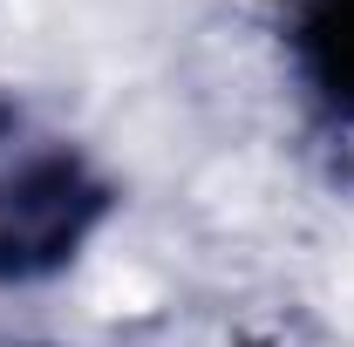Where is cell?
<instances>
[{"label":"cell","mask_w":354,"mask_h":347,"mask_svg":"<svg viewBox=\"0 0 354 347\" xmlns=\"http://www.w3.org/2000/svg\"><path fill=\"white\" fill-rule=\"evenodd\" d=\"M102 212V191L82 177L68 157H41L0 191V272L7 279H35L55 272L82 245V232Z\"/></svg>","instance_id":"1"},{"label":"cell","mask_w":354,"mask_h":347,"mask_svg":"<svg viewBox=\"0 0 354 347\" xmlns=\"http://www.w3.org/2000/svg\"><path fill=\"white\" fill-rule=\"evenodd\" d=\"M307 62H313V75H320V88L341 109H354V0H320L313 7Z\"/></svg>","instance_id":"2"}]
</instances>
